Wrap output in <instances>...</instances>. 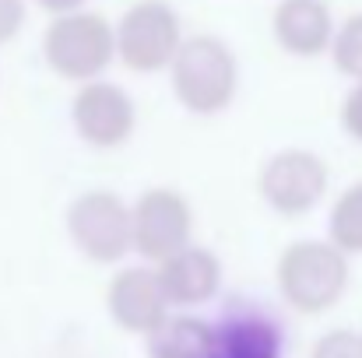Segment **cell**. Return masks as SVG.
I'll use <instances>...</instances> for the list:
<instances>
[{
	"mask_svg": "<svg viewBox=\"0 0 362 358\" xmlns=\"http://www.w3.org/2000/svg\"><path fill=\"white\" fill-rule=\"evenodd\" d=\"M173 95L194 117H215L233 106L240 88V64L226 39L190 35L169 60Z\"/></svg>",
	"mask_w": 362,
	"mask_h": 358,
	"instance_id": "1",
	"label": "cell"
},
{
	"mask_svg": "<svg viewBox=\"0 0 362 358\" xmlns=\"http://www.w3.org/2000/svg\"><path fill=\"white\" fill-rule=\"evenodd\" d=\"M278 288L299 313H327L349 288V253L324 239L292 242L278 260Z\"/></svg>",
	"mask_w": 362,
	"mask_h": 358,
	"instance_id": "2",
	"label": "cell"
},
{
	"mask_svg": "<svg viewBox=\"0 0 362 358\" xmlns=\"http://www.w3.org/2000/svg\"><path fill=\"white\" fill-rule=\"evenodd\" d=\"M42 56L64 81H95L117 60L113 21L81 7L53 14V25L42 35Z\"/></svg>",
	"mask_w": 362,
	"mask_h": 358,
	"instance_id": "3",
	"label": "cell"
},
{
	"mask_svg": "<svg viewBox=\"0 0 362 358\" xmlns=\"http://www.w3.org/2000/svg\"><path fill=\"white\" fill-rule=\"evenodd\" d=\"M183 42V21L165 0H137L113 25L117 60L134 74H155L169 67Z\"/></svg>",
	"mask_w": 362,
	"mask_h": 358,
	"instance_id": "4",
	"label": "cell"
},
{
	"mask_svg": "<svg viewBox=\"0 0 362 358\" xmlns=\"http://www.w3.org/2000/svg\"><path fill=\"white\" fill-rule=\"evenodd\" d=\"M67 236L95 263H117L134 249L130 204L110 190H85L67 208Z\"/></svg>",
	"mask_w": 362,
	"mask_h": 358,
	"instance_id": "5",
	"label": "cell"
},
{
	"mask_svg": "<svg viewBox=\"0 0 362 358\" xmlns=\"http://www.w3.org/2000/svg\"><path fill=\"white\" fill-rule=\"evenodd\" d=\"M327 165L310 148H285L260 169V197L278 215H306L327 193Z\"/></svg>",
	"mask_w": 362,
	"mask_h": 358,
	"instance_id": "6",
	"label": "cell"
},
{
	"mask_svg": "<svg viewBox=\"0 0 362 358\" xmlns=\"http://www.w3.org/2000/svg\"><path fill=\"white\" fill-rule=\"evenodd\" d=\"M194 236V211L183 193L169 186L144 190L130 208V239L144 260H165Z\"/></svg>",
	"mask_w": 362,
	"mask_h": 358,
	"instance_id": "7",
	"label": "cell"
},
{
	"mask_svg": "<svg viewBox=\"0 0 362 358\" xmlns=\"http://www.w3.org/2000/svg\"><path fill=\"white\" fill-rule=\"evenodd\" d=\"M71 123L78 137L92 148H120L130 141L137 126V109L134 99L113 81H81L74 102H71Z\"/></svg>",
	"mask_w": 362,
	"mask_h": 358,
	"instance_id": "8",
	"label": "cell"
},
{
	"mask_svg": "<svg viewBox=\"0 0 362 358\" xmlns=\"http://www.w3.org/2000/svg\"><path fill=\"white\" fill-rule=\"evenodd\" d=\"M215 330V358H281V327L278 320L253 306L229 302Z\"/></svg>",
	"mask_w": 362,
	"mask_h": 358,
	"instance_id": "9",
	"label": "cell"
},
{
	"mask_svg": "<svg viewBox=\"0 0 362 358\" xmlns=\"http://www.w3.org/2000/svg\"><path fill=\"white\" fill-rule=\"evenodd\" d=\"M106 306H110V316L117 320V327L130 330V334H148L169 313V299L151 267L117 270V278L110 281V292H106Z\"/></svg>",
	"mask_w": 362,
	"mask_h": 358,
	"instance_id": "10",
	"label": "cell"
},
{
	"mask_svg": "<svg viewBox=\"0 0 362 358\" xmlns=\"http://www.w3.org/2000/svg\"><path fill=\"white\" fill-rule=\"evenodd\" d=\"M158 285L169 299V306H201L208 302L222 285V263L204 246H183L158 260Z\"/></svg>",
	"mask_w": 362,
	"mask_h": 358,
	"instance_id": "11",
	"label": "cell"
},
{
	"mask_svg": "<svg viewBox=\"0 0 362 358\" xmlns=\"http://www.w3.org/2000/svg\"><path fill=\"white\" fill-rule=\"evenodd\" d=\"M271 28L285 53L313 60L327 53L334 35V18L324 0H281L271 14Z\"/></svg>",
	"mask_w": 362,
	"mask_h": 358,
	"instance_id": "12",
	"label": "cell"
},
{
	"mask_svg": "<svg viewBox=\"0 0 362 358\" xmlns=\"http://www.w3.org/2000/svg\"><path fill=\"white\" fill-rule=\"evenodd\" d=\"M148 355L151 358H215V330L201 316H162L148 330Z\"/></svg>",
	"mask_w": 362,
	"mask_h": 358,
	"instance_id": "13",
	"label": "cell"
},
{
	"mask_svg": "<svg viewBox=\"0 0 362 358\" xmlns=\"http://www.w3.org/2000/svg\"><path fill=\"white\" fill-rule=\"evenodd\" d=\"M327 232L341 253H362V183H352L345 193H338Z\"/></svg>",
	"mask_w": 362,
	"mask_h": 358,
	"instance_id": "14",
	"label": "cell"
},
{
	"mask_svg": "<svg viewBox=\"0 0 362 358\" xmlns=\"http://www.w3.org/2000/svg\"><path fill=\"white\" fill-rule=\"evenodd\" d=\"M327 53L334 56V67H338L345 78L362 81V14L345 18V25L334 28Z\"/></svg>",
	"mask_w": 362,
	"mask_h": 358,
	"instance_id": "15",
	"label": "cell"
},
{
	"mask_svg": "<svg viewBox=\"0 0 362 358\" xmlns=\"http://www.w3.org/2000/svg\"><path fill=\"white\" fill-rule=\"evenodd\" d=\"M313 358H362V334L356 330H331L317 341Z\"/></svg>",
	"mask_w": 362,
	"mask_h": 358,
	"instance_id": "16",
	"label": "cell"
},
{
	"mask_svg": "<svg viewBox=\"0 0 362 358\" xmlns=\"http://www.w3.org/2000/svg\"><path fill=\"white\" fill-rule=\"evenodd\" d=\"M341 126H345V133H349L352 141L362 144V81H356V85L349 88V95H345V102H341Z\"/></svg>",
	"mask_w": 362,
	"mask_h": 358,
	"instance_id": "17",
	"label": "cell"
},
{
	"mask_svg": "<svg viewBox=\"0 0 362 358\" xmlns=\"http://www.w3.org/2000/svg\"><path fill=\"white\" fill-rule=\"evenodd\" d=\"M25 0H0V46L11 42L25 25Z\"/></svg>",
	"mask_w": 362,
	"mask_h": 358,
	"instance_id": "18",
	"label": "cell"
},
{
	"mask_svg": "<svg viewBox=\"0 0 362 358\" xmlns=\"http://www.w3.org/2000/svg\"><path fill=\"white\" fill-rule=\"evenodd\" d=\"M42 11H49V14H67V11H78V7H85L88 0H35Z\"/></svg>",
	"mask_w": 362,
	"mask_h": 358,
	"instance_id": "19",
	"label": "cell"
}]
</instances>
